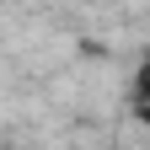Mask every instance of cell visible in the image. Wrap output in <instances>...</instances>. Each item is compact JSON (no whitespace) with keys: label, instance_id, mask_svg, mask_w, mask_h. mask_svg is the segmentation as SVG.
Wrapping results in <instances>:
<instances>
[{"label":"cell","instance_id":"2","mask_svg":"<svg viewBox=\"0 0 150 150\" xmlns=\"http://www.w3.org/2000/svg\"><path fill=\"white\" fill-rule=\"evenodd\" d=\"M134 118H139V123L150 129V97H134Z\"/></svg>","mask_w":150,"mask_h":150},{"label":"cell","instance_id":"1","mask_svg":"<svg viewBox=\"0 0 150 150\" xmlns=\"http://www.w3.org/2000/svg\"><path fill=\"white\" fill-rule=\"evenodd\" d=\"M134 97H150V59L139 64V81H134Z\"/></svg>","mask_w":150,"mask_h":150}]
</instances>
